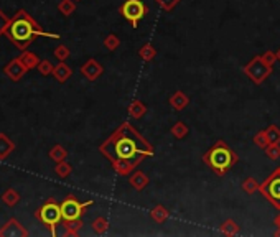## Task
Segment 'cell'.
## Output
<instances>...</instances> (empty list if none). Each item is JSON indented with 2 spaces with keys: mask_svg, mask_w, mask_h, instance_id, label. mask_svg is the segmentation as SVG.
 Instances as JSON below:
<instances>
[{
  "mask_svg": "<svg viewBox=\"0 0 280 237\" xmlns=\"http://www.w3.org/2000/svg\"><path fill=\"white\" fill-rule=\"evenodd\" d=\"M58 10L61 12L64 17H71L76 12V2L75 0H61L58 5Z\"/></svg>",
  "mask_w": 280,
  "mask_h": 237,
  "instance_id": "26",
  "label": "cell"
},
{
  "mask_svg": "<svg viewBox=\"0 0 280 237\" xmlns=\"http://www.w3.org/2000/svg\"><path fill=\"white\" fill-rule=\"evenodd\" d=\"M83 227V221H64V235H78Z\"/></svg>",
  "mask_w": 280,
  "mask_h": 237,
  "instance_id": "23",
  "label": "cell"
},
{
  "mask_svg": "<svg viewBox=\"0 0 280 237\" xmlns=\"http://www.w3.org/2000/svg\"><path fill=\"white\" fill-rule=\"evenodd\" d=\"M107 229H109V221L106 219L104 216H99V217H96V219L93 221V230L96 234H106L107 232Z\"/></svg>",
  "mask_w": 280,
  "mask_h": 237,
  "instance_id": "24",
  "label": "cell"
},
{
  "mask_svg": "<svg viewBox=\"0 0 280 237\" xmlns=\"http://www.w3.org/2000/svg\"><path fill=\"white\" fill-rule=\"evenodd\" d=\"M170 133H172L173 138H176V140H183V138H186L188 133H190V129H188V125L185 122L178 120V122H175L170 127Z\"/></svg>",
  "mask_w": 280,
  "mask_h": 237,
  "instance_id": "18",
  "label": "cell"
},
{
  "mask_svg": "<svg viewBox=\"0 0 280 237\" xmlns=\"http://www.w3.org/2000/svg\"><path fill=\"white\" fill-rule=\"evenodd\" d=\"M155 2L163 12H173L176 7H178V4L181 2V0H155Z\"/></svg>",
  "mask_w": 280,
  "mask_h": 237,
  "instance_id": "32",
  "label": "cell"
},
{
  "mask_svg": "<svg viewBox=\"0 0 280 237\" xmlns=\"http://www.w3.org/2000/svg\"><path fill=\"white\" fill-rule=\"evenodd\" d=\"M265 133H267V140L269 143H280V129L277 125H269L265 129Z\"/></svg>",
  "mask_w": 280,
  "mask_h": 237,
  "instance_id": "30",
  "label": "cell"
},
{
  "mask_svg": "<svg viewBox=\"0 0 280 237\" xmlns=\"http://www.w3.org/2000/svg\"><path fill=\"white\" fill-rule=\"evenodd\" d=\"M242 71H244V74L251 79L254 84L260 86V84H262L265 79L272 74L273 66H270L269 63H265L262 59V56L257 54V56H254L247 64H244Z\"/></svg>",
  "mask_w": 280,
  "mask_h": 237,
  "instance_id": "5",
  "label": "cell"
},
{
  "mask_svg": "<svg viewBox=\"0 0 280 237\" xmlns=\"http://www.w3.org/2000/svg\"><path fill=\"white\" fill-rule=\"evenodd\" d=\"M4 235H28V232L15 219H10L5 224V227L0 230V237H4Z\"/></svg>",
  "mask_w": 280,
  "mask_h": 237,
  "instance_id": "15",
  "label": "cell"
},
{
  "mask_svg": "<svg viewBox=\"0 0 280 237\" xmlns=\"http://www.w3.org/2000/svg\"><path fill=\"white\" fill-rule=\"evenodd\" d=\"M66 156H68V151H66L61 145H54V147L50 150V158L51 160H54V162H63V160H66Z\"/></svg>",
  "mask_w": 280,
  "mask_h": 237,
  "instance_id": "29",
  "label": "cell"
},
{
  "mask_svg": "<svg viewBox=\"0 0 280 237\" xmlns=\"http://www.w3.org/2000/svg\"><path fill=\"white\" fill-rule=\"evenodd\" d=\"M20 59H22V63L25 64V68H27V69L38 68V64H40V59H38V56H36L35 53H30V51L23 53L22 56H20Z\"/></svg>",
  "mask_w": 280,
  "mask_h": 237,
  "instance_id": "22",
  "label": "cell"
},
{
  "mask_svg": "<svg viewBox=\"0 0 280 237\" xmlns=\"http://www.w3.org/2000/svg\"><path fill=\"white\" fill-rule=\"evenodd\" d=\"M54 56H56L58 59H59V61H66V59H68L69 58V48L68 46H66V45H59V46H56V48H54Z\"/></svg>",
  "mask_w": 280,
  "mask_h": 237,
  "instance_id": "35",
  "label": "cell"
},
{
  "mask_svg": "<svg viewBox=\"0 0 280 237\" xmlns=\"http://www.w3.org/2000/svg\"><path fill=\"white\" fill-rule=\"evenodd\" d=\"M252 140H254V143L257 145V147H259L260 150H265L267 147H269V140H267V133H265V130H259V132L254 135Z\"/></svg>",
  "mask_w": 280,
  "mask_h": 237,
  "instance_id": "31",
  "label": "cell"
},
{
  "mask_svg": "<svg viewBox=\"0 0 280 237\" xmlns=\"http://www.w3.org/2000/svg\"><path fill=\"white\" fill-rule=\"evenodd\" d=\"M277 61H280V48H278V51H277Z\"/></svg>",
  "mask_w": 280,
  "mask_h": 237,
  "instance_id": "39",
  "label": "cell"
},
{
  "mask_svg": "<svg viewBox=\"0 0 280 237\" xmlns=\"http://www.w3.org/2000/svg\"><path fill=\"white\" fill-rule=\"evenodd\" d=\"M5 35H7L9 38L14 41V45L17 48H20V50H25L36 36H46V38H53V40L61 38L58 33L43 32L38 23H36L33 18L23 10H20L14 18H12Z\"/></svg>",
  "mask_w": 280,
  "mask_h": 237,
  "instance_id": "2",
  "label": "cell"
},
{
  "mask_svg": "<svg viewBox=\"0 0 280 237\" xmlns=\"http://www.w3.org/2000/svg\"><path fill=\"white\" fill-rule=\"evenodd\" d=\"M265 155L273 162L278 160L280 158V143H269V147L265 148Z\"/></svg>",
  "mask_w": 280,
  "mask_h": 237,
  "instance_id": "34",
  "label": "cell"
},
{
  "mask_svg": "<svg viewBox=\"0 0 280 237\" xmlns=\"http://www.w3.org/2000/svg\"><path fill=\"white\" fill-rule=\"evenodd\" d=\"M149 214H150V219L154 222L163 224V222H167V219L170 217V211L163 204H157V206H154V208L150 209Z\"/></svg>",
  "mask_w": 280,
  "mask_h": 237,
  "instance_id": "14",
  "label": "cell"
},
{
  "mask_svg": "<svg viewBox=\"0 0 280 237\" xmlns=\"http://www.w3.org/2000/svg\"><path fill=\"white\" fill-rule=\"evenodd\" d=\"M119 14L122 15L132 28H138V23L149 14V7L144 0H124L119 7Z\"/></svg>",
  "mask_w": 280,
  "mask_h": 237,
  "instance_id": "4",
  "label": "cell"
},
{
  "mask_svg": "<svg viewBox=\"0 0 280 237\" xmlns=\"http://www.w3.org/2000/svg\"><path fill=\"white\" fill-rule=\"evenodd\" d=\"M71 172H73V167L66 160L58 162L56 167H54V173H56L59 178H68V176L71 175Z\"/></svg>",
  "mask_w": 280,
  "mask_h": 237,
  "instance_id": "27",
  "label": "cell"
},
{
  "mask_svg": "<svg viewBox=\"0 0 280 237\" xmlns=\"http://www.w3.org/2000/svg\"><path fill=\"white\" fill-rule=\"evenodd\" d=\"M99 151L112 163L137 156L150 158L155 155V147L130 122H122L111 133V137L101 143Z\"/></svg>",
  "mask_w": 280,
  "mask_h": 237,
  "instance_id": "1",
  "label": "cell"
},
{
  "mask_svg": "<svg viewBox=\"0 0 280 237\" xmlns=\"http://www.w3.org/2000/svg\"><path fill=\"white\" fill-rule=\"evenodd\" d=\"M27 71L28 69L25 68V64L22 63L20 58L12 59V61L5 66V69H4V72L12 79V81H18V79H22V76L25 74Z\"/></svg>",
  "mask_w": 280,
  "mask_h": 237,
  "instance_id": "11",
  "label": "cell"
},
{
  "mask_svg": "<svg viewBox=\"0 0 280 237\" xmlns=\"http://www.w3.org/2000/svg\"><path fill=\"white\" fill-rule=\"evenodd\" d=\"M53 69H54V66L51 64V61H48V59H43V61H40V64H38L40 74H43V76L53 74Z\"/></svg>",
  "mask_w": 280,
  "mask_h": 237,
  "instance_id": "36",
  "label": "cell"
},
{
  "mask_svg": "<svg viewBox=\"0 0 280 237\" xmlns=\"http://www.w3.org/2000/svg\"><path fill=\"white\" fill-rule=\"evenodd\" d=\"M168 104H170V107L173 109V111L181 112L183 109H186L188 106H190V97H188L181 89H178V91H175L172 96H170Z\"/></svg>",
  "mask_w": 280,
  "mask_h": 237,
  "instance_id": "12",
  "label": "cell"
},
{
  "mask_svg": "<svg viewBox=\"0 0 280 237\" xmlns=\"http://www.w3.org/2000/svg\"><path fill=\"white\" fill-rule=\"evenodd\" d=\"M259 186H260V183L255 178H252V176L246 178L244 181H242V185H241L242 191L247 193V194H254L255 191H259Z\"/></svg>",
  "mask_w": 280,
  "mask_h": 237,
  "instance_id": "25",
  "label": "cell"
},
{
  "mask_svg": "<svg viewBox=\"0 0 280 237\" xmlns=\"http://www.w3.org/2000/svg\"><path fill=\"white\" fill-rule=\"evenodd\" d=\"M71 74H73V71L64 61H59V64L54 66V69H53V76L56 77V81L61 83V84L68 81V79L71 77Z\"/></svg>",
  "mask_w": 280,
  "mask_h": 237,
  "instance_id": "16",
  "label": "cell"
},
{
  "mask_svg": "<svg viewBox=\"0 0 280 237\" xmlns=\"http://www.w3.org/2000/svg\"><path fill=\"white\" fill-rule=\"evenodd\" d=\"M203 162L213 170L216 176H224L239 162V156L229 147V143L224 140H216L213 147L203 155Z\"/></svg>",
  "mask_w": 280,
  "mask_h": 237,
  "instance_id": "3",
  "label": "cell"
},
{
  "mask_svg": "<svg viewBox=\"0 0 280 237\" xmlns=\"http://www.w3.org/2000/svg\"><path fill=\"white\" fill-rule=\"evenodd\" d=\"M102 72H104V68H102L101 63H97L96 59H88L86 63L81 66V74L89 79V81H96V79H99L102 76Z\"/></svg>",
  "mask_w": 280,
  "mask_h": 237,
  "instance_id": "10",
  "label": "cell"
},
{
  "mask_svg": "<svg viewBox=\"0 0 280 237\" xmlns=\"http://www.w3.org/2000/svg\"><path fill=\"white\" fill-rule=\"evenodd\" d=\"M142 160H144V156L132 158V160H115L112 162V168H114V172L120 176H130L133 173V170L142 163Z\"/></svg>",
  "mask_w": 280,
  "mask_h": 237,
  "instance_id": "9",
  "label": "cell"
},
{
  "mask_svg": "<svg viewBox=\"0 0 280 237\" xmlns=\"http://www.w3.org/2000/svg\"><path fill=\"white\" fill-rule=\"evenodd\" d=\"M93 204H94L93 199H91V201H86V203H81V201H78V198H75V196L64 198V201L61 203L63 221L81 219V216L86 212V209L89 208V206H93Z\"/></svg>",
  "mask_w": 280,
  "mask_h": 237,
  "instance_id": "7",
  "label": "cell"
},
{
  "mask_svg": "<svg viewBox=\"0 0 280 237\" xmlns=\"http://www.w3.org/2000/svg\"><path fill=\"white\" fill-rule=\"evenodd\" d=\"M14 148H15L14 142H10L4 133H0V160H4L10 151H14Z\"/></svg>",
  "mask_w": 280,
  "mask_h": 237,
  "instance_id": "21",
  "label": "cell"
},
{
  "mask_svg": "<svg viewBox=\"0 0 280 237\" xmlns=\"http://www.w3.org/2000/svg\"><path fill=\"white\" fill-rule=\"evenodd\" d=\"M38 219L46 224L48 227H51V230L58 226L59 222L63 221V214H61V204H58L56 201L50 199L48 203H45L41 208L36 212Z\"/></svg>",
  "mask_w": 280,
  "mask_h": 237,
  "instance_id": "8",
  "label": "cell"
},
{
  "mask_svg": "<svg viewBox=\"0 0 280 237\" xmlns=\"http://www.w3.org/2000/svg\"><path fill=\"white\" fill-rule=\"evenodd\" d=\"M2 199L7 206H15L18 203V199H20V196H18V193L15 190H9V191H5Z\"/></svg>",
  "mask_w": 280,
  "mask_h": 237,
  "instance_id": "33",
  "label": "cell"
},
{
  "mask_svg": "<svg viewBox=\"0 0 280 237\" xmlns=\"http://www.w3.org/2000/svg\"><path fill=\"white\" fill-rule=\"evenodd\" d=\"M259 193L262 194L273 208L280 211V167L273 170L264 183H260Z\"/></svg>",
  "mask_w": 280,
  "mask_h": 237,
  "instance_id": "6",
  "label": "cell"
},
{
  "mask_svg": "<svg viewBox=\"0 0 280 237\" xmlns=\"http://www.w3.org/2000/svg\"><path fill=\"white\" fill-rule=\"evenodd\" d=\"M119 46H120V40H119L117 35L109 33L106 38H104V48H106L107 51H115Z\"/></svg>",
  "mask_w": 280,
  "mask_h": 237,
  "instance_id": "28",
  "label": "cell"
},
{
  "mask_svg": "<svg viewBox=\"0 0 280 237\" xmlns=\"http://www.w3.org/2000/svg\"><path fill=\"white\" fill-rule=\"evenodd\" d=\"M10 22H12L10 18H7V17H5V15L2 14V12H0V35L7 32V28H9V25H10Z\"/></svg>",
  "mask_w": 280,
  "mask_h": 237,
  "instance_id": "37",
  "label": "cell"
},
{
  "mask_svg": "<svg viewBox=\"0 0 280 237\" xmlns=\"http://www.w3.org/2000/svg\"><path fill=\"white\" fill-rule=\"evenodd\" d=\"M147 109H149V107L145 106L142 101L135 99V101H133L132 104L129 106V115H130L132 119H135V120H137V119H142L144 115L147 114Z\"/></svg>",
  "mask_w": 280,
  "mask_h": 237,
  "instance_id": "17",
  "label": "cell"
},
{
  "mask_svg": "<svg viewBox=\"0 0 280 237\" xmlns=\"http://www.w3.org/2000/svg\"><path fill=\"white\" fill-rule=\"evenodd\" d=\"M129 185L133 188L135 191H144L145 188L150 185V180L149 176L145 175L144 172H133L130 176H129Z\"/></svg>",
  "mask_w": 280,
  "mask_h": 237,
  "instance_id": "13",
  "label": "cell"
},
{
  "mask_svg": "<svg viewBox=\"0 0 280 237\" xmlns=\"http://www.w3.org/2000/svg\"><path fill=\"white\" fill-rule=\"evenodd\" d=\"M219 230H221V234H224V235H237L241 227L234 219H226L221 226H219Z\"/></svg>",
  "mask_w": 280,
  "mask_h": 237,
  "instance_id": "19",
  "label": "cell"
},
{
  "mask_svg": "<svg viewBox=\"0 0 280 237\" xmlns=\"http://www.w3.org/2000/svg\"><path fill=\"white\" fill-rule=\"evenodd\" d=\"M138 56L140 59H144V61H152L155 56H157V50H155V46L152 45V43H145L142 48L138 50Z\"/></svg>",
  "mask_w": 280,
  "mask_h": 237,
  "instance_id": "20",
  "label": "cell"
},
{
  "mask_svg": "<svg viewBox=\"0 0 280 237\" xmlns=\"http://www.w3.org/2000/svg\"><path fill=\"white\" fill-rule=\"evenodd\" d=\"M273 222H275V226L278 227V230L275 232V235H280V212H278V214L275 216V221H273Z\"/></svg>",
  "mask_w": 280,
  "mask_h": 237,
  "instance_id": "38",
  "label": "cell"
}]
</instances>
